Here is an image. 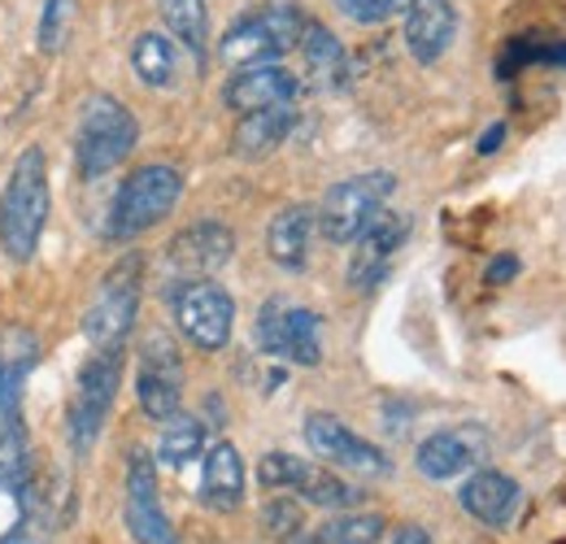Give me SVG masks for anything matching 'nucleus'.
Masks as SVG:
<instances>
[{
	"label": "nucleus",
	"instance_id": "nucleus-12",
	"mask_svg": "<svg viewBox=\"0 0 566 544\" xmlns=\"http://www.w3.org/2000/svg\"><path fill=\"white\" fill-rule=\"evenodd\" d=\"M305 444L327 467H340V471H354L366 479L392 475V458L379 444H370L366 436H357L354 427H345L336 414H310L305 418Z\"/></svg>",
	"mask_w": 566,
	"mask_h": 544
},
{
	"label": "nucleus",
	"instance_id": "nucleus-11",
	"mask_svg": "<svg viewBox=\"0 0 566 544\" xmlns=\"http://www.w3.org/2000/svg\"><path fill=\"white\" fill-rule=\"evenodd\" d=\"M136 401L144 418L166 422L184 409V357L170 336L153 332L140 344V366H136Z\"/></svg>",
	"mask_w": 566,
	"mask_h": 544
},
{
	"label": "nucleus",
	"instance_id": "nucleus-22",
	"mask_svg": "<svg viewBox=\"0 0 566 544\" xmlns=\"http://www.w3.org/2000/svg\"><path fill=\"white\" fill-rule=\"evenodd\" d=\"M292 127H296V105L292 101L240 114V123L231 132V153L244 157V161H262V157H271L283 139L292 136Z\"/></svg>",
	"mask_w": 566,
	"mask_h": 544
},
{
	"label": "nucleus",
	"instance_id": "nucleus-35",
	"mask_svg": "<svg viewBox=\"0 0 566 544\" xmlns=\"http://www.w3.org/2000/svg\"><path fill=\"white\" fill-rule=\"evenodd\" d=\"M518 274V262L514 258H496L493 266H489V283H510Z\"/></svg>",
	"mask_w": 566,
	"mask_h": 544
},
{
	"label": "nucleus",
	"instance_id": "nucleus-24",
	"mask_svg": "<svg viewBox=\"0 0 566 544\" xmlns=\"http://www.w3.org/2000/svg\"><path fill=\"white\" fill-rule=\"evenodd\" d=\"M296 49L305 53L310 79H314L318 87H340V83L349 79V53H345V44H340L323 22H305Z\"/></svg>",
	"mask_w": 566,
	"mask_h": 544
},
{
	"label": "nucleus",
	"instance_id": "nucleus-26",
	"mask_svg": "<svg viewBox=\"0 0 566 544\" xmlns=\"http://www.w3.org/2000/svg\"><path fill=\"white\" fill-rule=\"evenodd\" d=\"M132 70L144 87H175L179 79V53L175 40L161 31H140L132 44Z\"/></svg>",
	"mask_w": 566,
	"mask_h": 544
},
{
	"label": "nucleus",
	"instance_id": "nucleus-31",
	"mask_svg": "<svg viewBox=\"0 0 566 544\" xmlns=\"http://www.w3.org/2000/svg\"><path fill=\"white\" fill-rule=\"evenodd\" d=\"M66 27H71V0H44V13H40V53H57L66 44Z\"/></svg>",
	"mask_w": 566,
	"mask_h": 544
},
{
	"label": "nucleus",
	"instance_id": "nucleus-7",
	"mask_svg": "<svg viewBox=\"0 0 566 544\" xmlns=\"http://www.w3.org/2000/svg\"><path fill=\"white\" fill-rule=\"evenodd\" d=\"M140 287H144V258L127 253L114 271L101 279L87 314H83V336L92 348H114L127 344L136 314H140Z\"/></svg>",
	"mask_w": 566,
	"mask_h": 544
},
{
	"label": "nucleus",
	"instance_id": "nucleus-10",
	"mask_svg": "<svg viewBox=\"0 0 566 544\" xmlns=\"http://www.w3.org/2000/svg\"><path fill=\"white\" fill-rule=\"evenodd\" d=\"M258 479L262 488H275V492H292L296 501H310V505H323V510H354L361 505V488L345 483L340 475H332L327 467H314L296 453H266L258 462Z\"/></svg>",
	"mask_w": 566,
	"mask_h": 544
},
{
	"label": "nucleus",
	"instance_id": "nucleus-5",
	"mask_svg": "<svg viewBox=\"0 0 566 544\" xmlns=\"http://www.w3.org/2000/svg\"><path fill=\"white\" fill-rule=\"evenodd\" d=\"M123 362H127V353H123V344H114V348H92V357L78 370V384H74L71 397V418H66L71 449L78 458H87L92 444L105 431V418H109V409L118 401Z\"/></svg>",
	"mask_w": 566,
	"mask_h": 544
},
{
	"label": "nucleus",
	"instance_id": "nucleus-25",
	"mask_svg": "<svg viewBox=\"0 0 566 544\" xmlns=\"http://www.w3.org/2000/svg\"><path fill=\"white\" fill-rule=\"evenodd\" d=\"M166 31L197 57V66L206 70L210 57V4L206 0H157Z\"/></svg>",
	"mask_w": 566,
	"mask_h": 544
},
{
	"label": "nucleus",
	"instance_id": "nucleus-20",
	"mask_svg": "<svg viewBox=\"0 0 566 544\" xmlns=\"http://www.w3.org/2000/svg\"><path fill=\"white\" fill-rule=\"evenodd\" d=\"M458 501H462V510L475 523L501 532V527L514 523V514L523 505V488H518V479H510L505 471H475V475L462 483Z\"/></svg>",
	"mask_w": 566,
	"mask_h": 544
},
{
	"label": "nucleus",
	"instance_id": "nucleus-1",
	"mask_svg": "<svg viewBox=\"0 0 566 544\" xmlns=\"http://www.w3.org/2000/svg\"><path fill=\"white\" fill-rule=\"evenodd\" d=\"M49 213H53V188H49V166H44V153L40 148H27L13 170H9V184L0 192V249L9 262H31L40 240H44V227H49Z\"/></svg>",
	"mask_w": 566,
	"mask_h": 544
},
{
	"label": "nucleus",
	"instance_id": "nucleus-14",
	"mask_svg": "<svg viewBox=\"0 0 566 544\" xmlns=\"http://www.w3.org/2000/svg\"><path fill=\"white\" fill-rule=\"evenodd\" d=\"M231 258H235V231L227 222H213V218H201V222L184 227L170 240V249H166V266L175 274V283H184V279H210Z\"/></svg>",
	"mask_w": 566,
	"mask_h": 544
},
{
	"label": "nucleus",
	"instance_id": "nucleus-13",
	"mask_svg": "<svg viewBox=\"0 0 566 544\" xmlns=\"http://www.w3.org/2000/svg\"><path fill=\"white\" fill-rule=\"evenodd\" d=\"M127 532L136 544H179V532L161 505L157 458L140 444L127 453Z\"/></svg>",
	"mask_w": 566,
	"mask_h": 544
},
{
	"label": "nucleus",
	"instance_id": "nucleus-15",
	"mask_svg": "<svg viewBox=\"0 0 566 544\" xmlns=\"http://www.w3.org/2000/svg\"><path fill=\"white\" fill-rule=\"evenodd\" d=\"M484 458H489V431L467 422V427H449V431L427 436L423 444H419V453H415V467H419L423 479L444 483V479L467 475Z\"/></svg>",
	"mask_w": 566,
	"mask_h": 544
},
{
	"label": "nucleus",
	"instance_id": "nucleus-4",
	"mask_svg": "<svg viewBox=\"0 0 566 544\" xmlns=\"http://www.w3.org/2000/svg\"><path fill=\"white\" fill-rule=\"evenodd\" d=\"M301 31H305V13L287 0H271L227 27V35L218 40V57L231 70L280 62L283 53H292L301 44Z\"/></svg>",
	"mask_w": 566,
	"mask_h": 544
},
{
	"label": "nucleus",
	"instance_id": "nucleus-27",
	"mask_svg": "<svg viewBox=\"0 0 566 544\" xmlns=\"http://www.w3.org/2000/svg\"><path fill=\"white\" fill-rule=\"evenodd\" d=\"M206 453V422L201 418H192V414H175V418H166L161 422V440H157V462L161 467H188L192 458H201Z\"/></svg>",
	"mask_w": 566,
	"mask_h": 544
},
{
	"label": "nucleus",
	"instance_id": "nucleus-23",
	"mask_svg": "<svg viewBox=\"0 0 566 544\" xmlns=\"http://www.w3.org/2000/svg\"><path fill=\"white\" fill-rule=\"evenodd\" d=\"M314 227H318V213L310 205H287L271 218L266 227V253L271 262L283 271H305L310 266V240H314Z\"/></svg>",
	"mask_w": 566,
	"mask_h": 544
},
{
	"label": "nucleus",
	"instance_id": "nucleus-30",
	"mask_svg": "<svg viewBox=\"0 0 566 544\" xmlns=\"http://www.w3.org/2000/svg\"><path fill=\"white\" fill-rule=\"evenodd\" d=\"M384 527V514H340L314 532V544H379Z\"/></svg>",
	"mask_w": 566,
	"mask_h": 544
},
{
	"label": "nucleus",
	"instance_id": "nucleus-3",
	"mask_svg": "<svg viewBox=\"0 0 566 544\" xmlns=\"http://www.w3.org/2000/svg\"><path fill=\"white\" fill-rule=\"evenodd\" d=\"M184 197V170L179 166H166V161H153L140 166L123 179V188L114 192L109 201V218H105V236L114 244H127L144 231H153L175 205Z\"/></svg>",
	"mask_w": 566,
	"mask_h": 544
},
{
	"label": "nucleus",
	"instance_id": "nucleus-9",
	"mask_svg": "<svg viewBox=\"0 0 566 544\" xmlns=\"http://www.w3.org/2000/svg\"><path fill=\"white\" fill-rule=\"evenodd\" d=\"M253 341L266 357H283L292 366H318L323 362V318L310 305H292L287 296H271L258 310Z\"/></svg>",
	"mask_w": 566,
	"mask_h": 544
},
{
	"label": "nucleus",
	"instance_id": "nucleus-32",
	"mask_svg": "<svg viewBox=\"0 0 566 544\" xmlns=\"http://www.w3.org/2000/svg\"><path fill=\"white\" fill-rule=\"evenodd\" d=\"M336 9L349 18V22H361V27H379L388 18H397L406 9V0H336Z\"/></svg>",
	"mask_w": 566,
	"mask_h": 544
},
{
	"label": "nucleus",
	"instance_id": "nucleus-18",
	"mask_svg": "<svg viewBox=\"0 0 566 544\" xmlns=\"http://www.w3.org/2000/svg\"><path fill=\"white\" fill-rule=\"evenodd\" d=\"M301 83L296 74L280 62H262V66H244L235 70L222 87V105L235 109V114H253V109H266V105H287L296 101Z\"/></svg>",
	"mask_w": 566,
	"mask_h": 544
},
{
	"label": "nucleus",
	"instance_id": "nucleus-33",
	"mask_svg": "<svg viewBox=\"0 0 566 544\" xmlns=\"http://www.w3.org/2000/svg\"><path fill=\"white\" fill-rule=\"evenodd\" d=\"M505 132H510L505 123H493V127H489V132L480 136V144H475V153H480V157H489V153H496V148H501V139H505Z\"/></svg>",
	"mask_w": 566,
	"mask_h": 544
},
{
	"label": "nucleus",
	"instance_id": "nucleus-21",
	"mask_svg": "<svg viewBox=\"0 0 566 544\" xmlns=\"http://www.w3.org/2000/svg\"><path fill=\"white\" fill-rule=\"evenodd\" d=\"M201 467V505L213 514H231L244 505V458L231 440H218L206 453Z\"/></svg>",
	"mask_w": 566,
	"mask_h": 544
},
{
	"label": "nucleus",
	"instance_id": "nucleus-19",
	"mask_svg": "<svg viewBox=\"0 0 566 544\" xmlns=\"http://www.w3.org/2000/svg\"><path fill=\"white\" fill-rule=\"evenodd\" d=\"M458 35V9L449 0H406V49L419 66H436Z\"/></svg>",
	"mask_w": 566,
	"mask_h": 544
},
{
	"label": "nucleus",
	"instance_id": "nucleus-2",
	"mask_svg": "<svg viewBox=\"0 0 566 544\" xmlns=\"http://www.w3.org/2000/svg\"><path fill=\"white\" fill-rule=\"evenodd\" d=\"M136 144H140V123L123 101L105 92L83 101L78 132H74V166L83 179H105L136 153Z\"/></svg>",
	"mask_w": 566,
	"mask_h": 544
},
{
	"label": "nucleus",
	"instance_id": "nucleus-16",
	"mask_svg": "<svg viewBox=\"0 0 566 544\" xmlns=\"http://www.w3.org/2000/svg\"><path fill=\"white\" fill-rule=\"evenodd\" d=\"M406 236H410V222H406L397 209L384 205V209L370 218V227L354 240V262H349V283H354L357 292L375 287V283L388 274V262L397 258V249L406 244Z\"/></svg>",
	"mask_w": 566,
	"mask_h": 544
},
{
	"label": "nucleus",
	"instance_id": "nucleus-34",
	"mask_svg": "<svg viewBox=\"0 0 566 544\" xmlns=\"http://www.w3.org/2000/svg\"><path fill=\"white\" fill-rule=\"evenodd\" d=\"M388 544H436V541L427 536V527H419V523H406V527H401V532H397Z\"/></svg>",
	"mask_w": 566,
	"mask_h": 544
},
{
	"label": "nucleus",
	"instance_id": "nucleus-8",
	"mask_svg": "<svg viewBox=\"0 0 566 544\" xmlns=\"http://www.w3.org/2000/svg\"><path fill=\"white\" fill-rule=\"evenodd\" d=\"M392 192H397V179L388 170H366V175H354L345 184H332L323 205L314 209L318 231L327 236V244H354Z\"/></svg>",
	"mask_w": 566,
	"mask_h": 544
},
{
	"label": "nucleus",
	"instance_id": "nucleus-17",
	"mask_svg": "<svg viewBox=\"0 0 566 544\" xmlns=\"http://www.w3.org/2000/svg\"><path fill=\"white\" fill-rule=\"evenodd\" d=\"M40 357V344L27 327L0 332V440L22 431V384Z\"/></svg>",
	"mask_w": 566,
	"mask_h": 544
},
{
	"label": "nucleus",
	"instance_id": "nucleus-29",
	"mask_svg": "<svg viewBox=\"0 0 566 544\" xmlns=\"http://www.w3.org/2000/svg\"><path fill=\"white\" fill-rule=\"evenodd\" d=\"M262 527H266V536H275L280 544H314L305 510L296 501H287V496H275V501L262 505Z\"/></svg>",
	"mask_w": 566,
	"mask_h": 544
},
{
	"label": "nucleus",
	"instance_id": "nucleus-6",
	"mask_svg": "<svg viewBox=\"0 0 566 544\" xmlns=\"http://www.w3.org/2000/svg\"><path fill=\"white\" fill-rule=\"evenodd\" d=\"M170 314L175 327L184 332V341L201 353H222L235 332V301L222 283L213 279H184L170 283Z\"/></svg>",
	"mask_w": 566,
	"mask_h": 544
},
{
	"label": "nucleus",
	"instance_id": "nucleus-28",
	"mask_svg": "<svg viewBox=\"0 0 566 544\" xmlns=\"http://www.w3.org/2000/svg\"><path fill=\"white\" fill-rule=\"evenodd\" d=\"M527 66H566V44L554 40V35H518V40L505 44V53L496 62V74L510 79L514 70Z\"/></svg>",
	"mask_w": 566,
	"mask_h": 544
}]
</instances>
